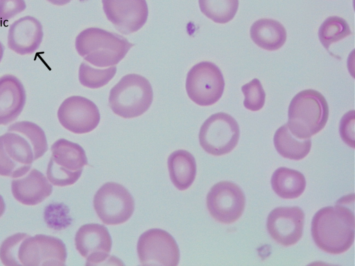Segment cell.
Returning a JSON list of instances; mask_svg holds the SVG:
<instances>
[{
    "instance_id": "cell-1",
    "label": "cell",
    "mask_w": 355,
    "mask_h": 266,
    "mask_svg": "<svg viewBox=\"0 0 355 266\" xmlns=\"http://www.w3.org/2000/svg\"><path fill=\"white\" fill-rule=\"evenodd\" d=\"M47 150L46 134L39 125L27 121L11 124L0 136V175L23 177Z\"/></svg>"
},
{
    "instance_id": "cell-2",
    "label": "cell",
    "mask_w": 355,
    "mask_h": 266,
    "mask_svg": "<svg viewBox=\"0 0 355 266\" xmlns=\"http://www.w3.org/2000/svg\"><path fill=\"white\" fill-rule=\"evenodd\" d=\"M354 214L342 205L326 206L318 211L311 222V236L322 251L340 254L347 251L354 240Z\"/></svg>"
},
{
    "instance_id": "cell-3",
    "label": "cell",
    "mask_w": 355,
    "mask_h": 266,
    "mask_svg": "<svg viewBox=\"0 0 355 266\" xmlns=\"http://www.w3.org/2000/svg\"><path fill=\"white\" fill-rule=\"evenodd\" d=\"M75 46L85 62L95 67L105 68L122 60L133 44L119 34L92 27L77 35Z\"/></svg>"
},
{
    "instance_id": "cell-4",
    "label": "cell",
    "mask_w": 355,
    "mask_h": 266,
    "mask_svg": "<svg viewBox=\"0 0 355 266\" xmlns=\"http://www.w3.org/2000/svg\"><path fill=\"white\" fill-rule=\"evenodd\" d=\"M328 117L329 106L324 96L318 91L306 89L291 100L287 126L295 137L309 139L324 127Z\"/></svg>"
},
{
    "instance_id": "cell-5",
    "label": "cell",
    "mask_w": 355,
    "mask_h": 266,
    "mask_svg": "<svg viewBox=\"0 0 355 266\" xmlns=\"http://www.w3.org/2000/svg\"><path fill=\"white\" fill-rule=\"evenodd\" d=\"M153 91L144 76L131 73L124 76L110 90L109 106L113 112L125 118L138 117L150 107Z\"/></svg>"
},
{
    "instance_id": "cell-6",
    "label": "cell",
    "mask_w": 355,
    "mask_h": 266,
    "mask_svg": "<svg viewBox=\"0 0 355 266\" xmlns=\"http://www.w3.org/2000/svg\"><path fill=\"white\" fill-rule=\"evenodd\" d=\"M46 178L56 186H67L76 183L83 167L88 164L84 149L78 143L64 139L55 141L51 147Z\"/></svg>"
},
{
    "instance_id": "cell-7",
    "label": "cell",
    "mask_w": 355,
    "mask_h": 266,
    "mask_svg": "<svg viewBox=\"0 0 355 266\" xmlns=\"http://www.w3.org/2000/svg\"><path fill=\"white\" fill-rule=\"evenodd\" d=\"M239 126L230 114L218 112L211 115L201 125L199 142L209 154L222 156L230 152L237 145Z\"/></svg>"
},
{
    "instance_id": "cell-8",
    "label": "cell",
    "mask_w": 355,
    "mask_h": 266,
    "mask_svg": "<svg viewBox=\"0 0 355 266\" xmlns=\"http://www.w3.org/2000/svg\"><path fill=\"white\" fill-rule=\"evenodd\" d=\"M189 98L200 106L216 103L222 96L225 80L220 69L214 63L203 61L189 70L186 78Z\"/></svg>"
},
{
    "instance_id": "cell-9",
    "label": "cell",
    "mask_w": 355,
    "mask_h": 266,
    "mask_svg": "<svg viewBox=\"0 0 355 266\" xmlns=\"http://www.w3.org/2000/svg\"><path fill=\"white\" fill-rule=\"evenodd\" d=\"M93 205L100 220L105 224L117 225L128 221L135 210L132 195L121 184L107 182L94 195Z\"/></svg>"
},
{
    "instance_id": "cell-10",
    "label": "cell",
    "mask_w": 355,
    "mask_h": 266,
    "mask_svg": "<svg viewBox=\"0 0 355 266\" xmlns=\"http://www.w3.org/2000/svg\"><path fill=\"white\" fill-rule=\"evenodd\" d=\"M137 251L143 265L176 266L180 260L178 245L167 231L150 229L139 238Z\"/></svg>"
},
{
    "instance_id": "cell-11",
    "label": "cell",
    "mask_w": 355,
    "mask_h": 266,
    "mask_svg": "<svg viewBox=\"0 0 355 266\" xmlns=\"http://www.w3.org/2000/svg\"><path fill=\"white\" fill-rule=\"evenodd\" d=\"M67 257L64 243L59 238L43 234L28 236L19 245L21 265H64Z\"/></svg>"
},
{
    "instance_id": "cell-12",
    "label": "cell",
    "mask_w": 355,
    "mask_h": 266,
    "mask_svg": "<svg viewBox=\"0 0 355 266\" xmlns=\"http://www.w3.org/2000/svg\"><path fill=\"white\" fill-rule=\"evenodd\" d=\"M206 200L211 216L223 224L236 222L243 214L245 205L243 190L230 181L214 184L208 192Z\"/></svg>"
},
{
    "instance_id": "cell-13",
    "label": "cell",
    "mask_w": 355,
    "mask_h": 266,
    "mask_svg": "<svg viewBox=\"0 0 355 266\" xmlns=\"http://www.w3.org/2000/svg\"><path fill=\"white\" fill-rule=\"evenodd\" d=\"M57 115L62 127L75 134L90 132L100 122L97 106L92 100L80 96H72L64 100Z\"/></svg>"
},
{
    "instance_id": "cell-14",
    "label": "cell",
    "mask_w": 355,
    "mask_h": 266,
    "mask_svg": "<svg viewBox=\"0 0 355 266\" xmlns=\"http://www.w3.org/2000/svg\"><path fill=\"white\" fill-rule=\"evenodd\" d=\"M304 213L298 206H279L270 211L266 227L270 237L278 244L288 247L302 236Z\"/></svg>"
},
{
    "instance_id": "cell-15",
    "label": "cell",
    "mask_w": 355,
    "mask_h": 266,
    "mask_svg": "<svg viewBox=\"0 0 355 266\" xmlns=\"http://www.w3.org/2000/svg\"><path fill=\"white\" fill-rule=\"evenodd\" d=\"M102 4L107 19L123 34L137 32L147 21L146 0H102Z\"/></svg>"
},
{
    "instance_id": "cell-16",
    "label": "cell",
    "mask_w": 355,
    "mask_h": 266,
    "mask_svg": "<svg viewBox=\"0 0 355 266\" xmlns=\"http://www.w3.org/2000/svg\"><path fill=\"white\" fill-rule=\"evenodd\" d=\"M112 238L107 229L100 224L81 226L75 236V245L79 254L86 258V265L103 263L109 257Z\"/></svg>"
},
{
    "instance_id": "cell-17",
    "label": "cell",
    "mask_w": 355,
    "mask_h": 266,
    "mask_svg": "<svg viewBox=\"0 0 355 266\" xmlns=\"http://www.w3.org/2000/svg\"><path fill=\"white\" fill-rule=\"evenodd\" d=\"M44 37L40 21L32 16H24L15 21L8 32V48L20 55L35 53Z\"/></svg>"
},
{
    "instance_id": "cell-18",
    "label": "cell",
    "mask_w": 355,
    "mask_h": 266,
    "mask_svg": "<svg viewBox=\"0 0 355 266\" xmlns=\"http://www.w3.org/2000/svg\"><path fill=\"white\" fill-rule=\"evenodd\" d=\"M53 187L40 170L33 168L23 177L11 182V191L17 201L26 206H35L51 194Z\"/></svg>"
},
{
    "instance_id": "cell-19",
    "label": "cell",
    "mask_w": 355,
    "mask_h": 266,
    "mask_svg": "<svg viewBox=\"0 0 355 266\" xmlns=\"http://www.w3.org/2000/svg\"><path fill=\"white\" fill-rule=\"evenodd\" d=\"M26 94L22 82L15 76L0 77V125L16 120L24 109Z\"/></svg>"
},
{
    "instance_id": "cell-20",
    "label": "cell",
    "mask_w": 355,
    "mask_h": 266,
    "mask_svg": "<svg viewBox=\"0 0 355 266\" xmlns=\"http://www.w3.org/2000/svg\"><path fill=\"white\" fill-rule=\"evenodd\" d=\"M171 181L180 190L189 188L196 175V162L194 157L185 150L173 152L167 161Z\"/></svg>"
},
{
    "instance_id": "cell-21",
    "label": "cell",
    "mask_w": 355,
    "mask_h": 266,
    "mask_svg": "<svg viewBox=\"0 0 355 266\" xmlns=\"http://www.w3.org/2000/svg\"><path fill=\"white\" fill-rule=\"evenodd\" d=\"M286 30L278 21L260 19L252 24L250 37L260 48L267 51L279 49L286 40Z\"/></svg>"
},
{
    "instance_id": "cell-22",
    "label": "cell",
    "mask_w": 355,
    "mask_h": 266,
    "mask_svg": "<svg viewBox=\"0 0 355 266\" xmlns=\"http://www.w3.org/2000/svg\"><path fill=\"white\" fill-rule=\"evenodd\" d=\"M274 192L283 199H295L305 190L306 179L298 170L280 167L275 170L270 179Z\"/></svg>"
},
{
    "instance_id": "cell-23",
    "label": "cell",
    "mask_w": 355,
    "mask_h": 266,
    "mask_svg": "<svg viewBox=\"0 0 355 266\" xmlns=\"http://www.w3.org/2000/svg\"><path fill=\"white\" fill-rule=\"evenodd\" d=\"M274 145L277 152L284 158L291 160L304 159L310 152L311 140L300 139L295 137L284 124L279 127L273 138Z\"/></svg>"
},
{
    "instance_id": "cell-24",
    "label": "cell",
    "mask_w": 355,
    "mask_h": 266,
    "mask_svg": "<svg viewBox=\"0 0 355 266\" xmlns=\"http://www.w3.org/2000/svg\"><path fill=\"white\" fill-rule=\"evenodd\" d=\"M201 12L218 24H226L235 16L239 0H198Z\"/></svg>"
},
{
    "instance_id": "cell-25",
    "label": "cell",
    "mask_w": 355,
    "mask_h": 266,
    "mask_svg": "<svg viewBox=\"0 0 355 266\" xmlns=\"http://www.w3.org/2000/svg\"><path fill=\"white\" fill-rule=\"evenodd\" d=\"M352 31L347 22L338 16L327 18L318 30V37L325 49L329 50L331 44L350 35Z\"/></svg>"
},
{
    "instance_id": "cell-26",
    "label": "cell",
    "mask_w": 355,
    "mask_h": 266,
    "mask_svg": "<svg viewBox=\"0 0 355 266\" xmlns=\"http://www.w3.org/2000/svg\"><path fill=\"white\" fill-rule=\"evenodd\" d=\"M116 72L115 66L105 69L91 66L83 62L78 70V79L82 85L90 89H98L107 85Z\"/></svg>"
},
{
    "instance_id": "cell-27",
    "label": "cell",
    "mask_w": 355,
    "mask_h": 266,
    "mask_svg": "<svg viewBox=\"0 0 355 266\" xmlns=\"http://www.w3.org/2000/svg\"><path fill=\"white\" fill-rule=\"evenodd\" d=\"M241 91L245 96L243 105L246 109L256 112L263 107L266 93L259 79L254 78L243 85Z\"/></svg>"
},
{
    "instance_id": "cell-28",
    "label": "cell",
    "mask_w": 355,
    "mask_h": 266,
    "mask_svg": "<svg viewBox=\"0 0 355 266\" xmlns=\"http://www.w3.org/2000/svg\"><path fill=\"white\" fill-rule=\"evenodd\" d=\"M29 236L25 233H17L6 238L0 246V260L4 265H19L18 250L22 240Z\"/></svg>"
},
{
    "instance_id": "cell-29",
    "label": "cell",
    "mask_w": 355,
    "mask_h": 266,
    "mask_svg": "<svg viewBox=\"0 0 355 266\" xmlns=\"http://www.w3.org/2000/svg\"><path fill=\"white\" fill-rule=\"evenodd\" d=\"M354 110L347 112L341 118L340 134L343 141L352 148H354Z\"/></svg>"
},
{
    "instance_id": "cell-30",
    "label": "cell",
    "mask_w": 355,
    "mask_h": 266,
    "mask_svg": "<svg viewBox=\"0 0 355 266\" xmlns=\"http://www.w3.org/2000/svg\"><path fill=\"white\" fill-rule=\"evenodd\" d=\"M26 8L24 0H0V20L8 21Z\"/></svg>"
},
{
    "instance_id": "cell-31",
    "label": "cell",
    "mask_w": 355,
    "mask_h": 266,
    "mask_svg": "<svg viewBox=\"0 0 355 266\" xmlns=\"http://www.w3.org/2000/svg\"><path fill=\"white\" fill-rule=\"evenodd\" d=\"M49 3L58 6H64L69 3L71 0H46Z\"/></svg>"
},
{
    "instance_id": "cell-32",
    "label": "cell",
    "mask_w": 355,
    "mask_h": 266,
    "mask_svg": "<svg viewBox=\"0 0 355 266\" xmlns=\"http://www.w3.org/2000/svg\"><path fill=\"white\" fill-rule=\"evenodd\" d=\"M6 211V204L3 200V198L0 195V218L3 215Z\"/></svg>"
},
{
    "instance_id": "cell-33",
    "label": "cell",
    "mask_w": 355,
    "mask_h": 266,
    "mask_svg": "<svg viewBox=\"0 0 355 266\" xmlns=\"http://www.w3.org/2000/svg\"><path fill=\"white\" fill-rule=\"evenodd\" d=\"M4 52V47L2 44V43L0 42V62L2 60L3 55Z\"/></svg>"
}]
</instances>
